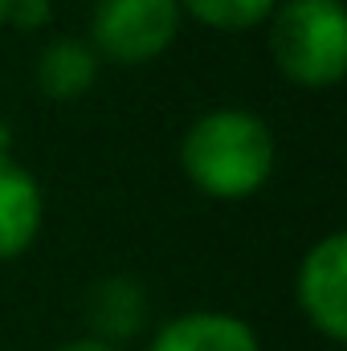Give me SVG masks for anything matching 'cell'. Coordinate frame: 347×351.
<instances>
[{
    "mask_svg": "<svg viewBox=\"0 0 347 351\" xmlns=\"http://www.w3.org/2000/svg\"><path fill=\"white\" fill-rule=\"evenodd\" d=\"M278 143L270 123L246 106H213L196 114L180 139L184 176L221 200L258 192L274 172Z\"/></svg>",
    "mask_w": 347,
    "mask_h": 351,
    "instance_id": "cell-1",
    "label": "cell"
},
{
    "mask_svg": "<svg viewBox=\"0 0 347 351\" xmlns=\"http://www.w3.org/2000/svg\"><path fill=\"white\" fill-rule=\"evenodd\" d=\"M270 53L298 86H335L347 66L344 0H278L270 12Z\"/></svg>",
    "mask_w": 347,
    "mask_h": 351,
    "instance_id": "cell-2",
    "label": "cell"
},
{
    "mask_svg": "<svg viewBox=\"0 0 347 351\" xmlns=\"http://www.w3.org/2000/svg\"><path fill=\"white\" fill-rule=\"evenodd\" d=\"M180 0H94L90 45L98 58L152 62L180 33Z\"/></svg>",
    "mask_w": 347,
    "mask_h": 351,
    "instance_id": "cell-3",
    "label": "cell"
},
{
    "mask_svg": "<svg viewBox=\"0 0 347 351\" xmlns=\"http://www.w3.org/2000/svg\"><path fill=\"white\" fill-rule=\"evenodd\" d=\"M294 294L302 315L331 339H347V233L335 229L327 237H319L298 265L294 278Z\"/></svg>",
    "mask_w": 347,
    "mask_h": 351,
    "instance_id": "cell-4",
    "label": "cell"
},
{
    "mask_svg": "<svg viewBox=\"0 0 347 351\" xmlns=\"http://www.w3.org/2000/svg\"><path fill=\"white\" fill-rule=\"evenodd\" d=\"M82 315L90 323V339H102L110 348H119L123 339H135L147 323V294L135 278L127 274H106L98 282H90L86 298H82Z\"/></svg>",
    "mask_w": 347,
    "mask_h": 351,
    "instance_id": "cell-5",
    "label": "cell"
},
{
    "mask_svg": "<svg viewBox=\"0 0 347 351\" xmlns=\"http://www.w3.org/2000/svg\"><path fill=\"white\" fill-rule=\"evenodd\" d=\"M147 351H261L258 331L225 311H188L168 319Z\"/></svg>",
    "mask_w": 347,
    "mask_h": 351,
    "instance_id": "cell-6",
    "label": "cell"
},
{
    "mask_svg": "<svg viewBox=\"0 0 347 351\" xmlns=\"http://www.w3.org/2000/svg\"><path fill=\"white\" fill-rule=\"evenodd\" d=\"M45 217L41 184L12 156L0 160V258H16L33 245Z\"/></svg>",
    "mask_w": 347,
    "mask_h": 351,
    "instance_id": "cell-7",
    "label": "cell"
},
{
    "mask_svg": "<svg viewBox=\"0 0 347 351\" xmlns=\"http://www.w3.org/2000/svg\"><path fill=\"white\" fill-rule=\"evenodd\" d=\"M98 78V53L86 37H53L37 53V86L49 98H78Z\"/></svg>",
    "mask_w": 347,
    "mask_h": 351,
    "instance_id": "cell-8",
    "label": "cell"
},
{
    "mask_svg": "<svg viewBox=\"0 0 347 351\" xmlns=\"http://www.w3.org/2000/svg\"><path fill=\"white\" fill-rule=\"evenodd\" d=\"M180 8L217 29H250L278 8V0H180Z\"/></svg>",
    "mask_w": 347,
    "mask_h": 351,
    "instance_id": "cell-9",
    "label": "cell"
},
{
    "mask_svg": "<svg viewBox=\"0 0 347 351\" xmlns=\"http://www.w3.org/2000/svg\"><path fill=\"white\" fill-rule=\"evenodd\" d=\"M16 29H45L53 21V0H8V16Z\"/></svg>",
    "mask_w": 347,
    "mask_h": 351,
    "instance_id": "cell-10",
    "label": "cell"
},
{
    "mask_svg": "<svg viewBox=\"0 0 347 351\" xmlns=\"http://www.w3.org/2000/svg\"><path fill=\"white\" fill-rule=\"evenodd\" d=\"M58 351H119V348H110L102 339H70V343H62Z\"/></svg>",
    "mask_w": 347,
    "mask_h": 351,
    "instance_id": "cell-11",
    "label": "cell"
},
{
    "mask_svg": "<svg viewBox=\"0 0 347 351\" xmlns=\"http://www.w3.org/2000/svg\"><path fill=\"white\" fill-rule=\"evenodd\" d=\"M12 156V131H8V123L0 119V160H8Z\"/></svg>",
    "mask_w": 347,
    "mask_h": 351,
    "instance_id": "cell-12",
    "label": "cell"
},
{
    "mask_svg": "<svg viewBox=\"0 0 347 351\" xmlns=\"http://www.w3.org/2000/svg\"><path fill=\"white\" fill-rule=\"evenodd\" d=\"M4 16H8V0H0V25H4Z\"/></svg>",
    "mask_w": 347,
    "mask_h": 351,
    "instance_id": "cell-13",
    "label": "cell"
}]
</instances>
